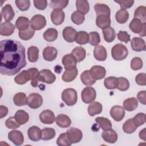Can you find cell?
<instances>
[{
  "label": "cell",
  "mask_w": 146,
  "mask_h": 146,
  "mask_svg": "<svg viewBox=\"0 0 146 146\" xmlns=\"http://www.w3.org/2000/svg\"><path fill=\"white\" fill-rule=\"evenodd\" d=\"M66 133L70 142L72 143H79L83 137V133L79 129L71 127L67 130Z\"/></svg>",
  "instance_id": "obj_9"
},
{
  "label": "cell",
  "mask_w": 146,
  "mask_h": 146,
  "mask_svg": "<svg viewBox=\"0 0 146 146\" xmlns=\"http://www.w3.org/2000/svg\"><path fill=\"white\" fill-rule=\"evenodd\" d=\"M76 33L77 32L75 29L71 26H67L63 29L62 35L66 41L69 43H72L75 41Z\"/></svg>",
  "instance_id": "obj_21"
},
{
  "label": "cell",
  "mask_w": 146,
  "mask_h": 146,
  "mask_svg": "<svg viewBox=\"0 0 146 146\" xmlns=\"http://www.w3.org/2000/svg\"><path fill=\"white\" fill-rule=\"evenodd\" d=\"M13 102L17 106H25L27 104L26 95L23 92H18L13 97Z\"/></svg>",
  "instance_id": "obj_42"
},
{
  "label": "cell",
  "mask_w": 146,
  "mask_h": 146,
  "mask_svg": "<svg viewBox=\"0 0 146 146\" xmlns=\"http://www.w3.org/2000/svg\"><path fill=\"white\" fill-rule=\"evenodd\" d=\"M137 127L135 125L132 119L127 120L123 125V130L125 133L131 134L133 133L137 129Z\"/></svg>",
  "instance_id": "obj_45"
},
{
  "label": "cell",
  "mask_w": 146,
  "mask_h": 146,
  "mask_svg": "<svg viewBox=\"0 0 146 146\" xmlns=\"http://www.w3.org/2000/svg\"><path fill=\"white\" fill-rule=\"evenodd\" d=\"M69 1L68 0H51L50 2V7L55 9H63L65 8L67 5L68 4Z\"/></svg>",
  "instance_id": "obj_48"
},
{
  "label": "cell",
  "mask_w": 146,
  "mask_h": 146,
  "mask_svg": "<svg viewBox=\"0 0 146 146\" xmlns=\"http://www.w3.org/2000/svg\"><path fill=\"white\" fill-rule=\"evenodd\" d=\"M119 84L118 78L115 76H110L106 78L104 81V85L106 88L113 90L117 88Z\"/></svg>",
  "instance_id": "obj_36"
},
{
  "label": "cell",
  "mask_w": 146,
  "mask_h": 146,
  "mask_svg": "<svg viewBox=\"0 0 146 146\" xmlns=\"http://www.w3.org/2000/svg\"><path fill=\"white\" fill-rule=\"evenodd\" d=\"M143 64V61L140 58L135 57L131 60V67L133 70L136 71L142 68Z\"/></svg>",
  "instance_id": "obj_56"
},
{
  "label": "cell",
  "mask_w": 146,
  "mask_h": 146,
  "mask_svg": "<svg viewBox=\"0 0 146 146\" xmlns=\"http://www.w3.org/2000/svg\"><path fill=\"white\" fill-rule=\"evenodd\" d=\"M145 33H146V24H145L143 26V29L142 30V31H141V33L139 34L140 36H145Z\"/></svg>",
  "instance_id": "obj_64"
},
{
  "label": "cell",
  "mask_w": 146,
  "mask_h": 146,
  "mask_svg": "<svg viewBox=\"0 0 146 146\" xmlns=\"http://www.w3.org/2000/svg\"><path fill=\"white\" fill-rule=\"evenodd\" d=\"M131 46L135 51L140 52L145 50V43L144 39L140 37L133 38L131 40Z\"/></svg>",
  "instance_id": "obj_15"
},
{
  "label": "cell",
  "mask_w": 146,
  "mask_h": 146,
  "mask_svg": "<svg viewBox=\"0 0 146 146\" xmlns=\"http://www.w3.org/2000/svg\"><path fill=\"white\" fill-rule=\"evenodd\" d=\"M94 56L95 58L98 60H105L107 56V53L106 48L101 45H98L95 46L94 50Z\"/></svg>",
  "instance_id": "obj_22"
},
{
  "label": "cell",
  "mask_w": 146,
  "mask_h": 146,
  "mask_svg": "<svg viewBox=\"0 0 146 146\" xmlns=\"http://www.w3.org/2000/svg\"><path fill=\"white\" fill-rule=\"evenodd\" d=\"M5 125L9 129H15L19 128L21 124L17 121V120L15 119V117L11 116L6 120Z\"/></svg>",
  "instance_id": "obj_55"
},
{
  "label": "cell",
  "mask_w": 146,
  "mask_h": 146,
  "mask_svg": "<svg viewBox=\"0 0 146 146\" xmlns=\"http://www.w3.org/2000/svg\"><path fill=\"white\" fill-rule=\"evenodd\" d=\"M94 9L96 14V16L100 15H106L110 17L111 10L110 7L106 4L103 3H96L94 6Z\"/></svg>",
  "instance_id": "obj_29"
},
{
  "label": "cell",
  "mask_w": 146,
  "mask_h": 146,
  "mask_svg": "<svg viewBox=\"0 0 146 146\" xmlns=\"http://www.w3.org/2000/svg\"><path fill=\"white\" fill-rule=\"evenodd\" d=\"M102 111V105L98 102L91 103L88 107V113L91 116L100 114Z\"/></svg>",
  "instance_id": "obj_31"
},
{
  "label": "cell",
  "mask_w": 146,
  "mask_h": 146,
  "mask_svg": "<svg viewBox=\"0 0 146 146\" xmlns=\"http://www.w3.org/2000/svg\"><path fill=\"white\" fill-rule=\"evenodd\" d=\"M95 121L98 123L103 130H107L112 128L111 121L107 118L104 117H97Z\"/></svg>",
  "instance_id": "obj_44"
},
{
  "label": "cell",
  "mask_w": 146,
  "mask_h": 146,
  "mask_svg": "<svg viewBox=\"0 0 146 146\" xmlns=\"http://www.w3.org/2000/svg\"><path fill=\"white\" fill-rule=\"evenodd\" d=\"M80 79L84 85L87 87L92 86L96 82V80L91 75L90 70L84 71L80 75Z\"/></svg>",
  "instance_id": "obj_25"
},
{
  "label": "cell",
  "mask_w": 146,
  "mask_h": 146,
  "mask_svg": "<svg viewBox=\"0 0 146 146\" xmlns=\"http://www.w3.org/2000/svg\"><path fill=\"white\" fill-rule=\"evenodd\" d=\"M65 18L64 11L62 9H55L52 10L51 14V19L53 24L55 25H61Z\"/></svg>",
  "instance_id": "obj_11"
},
{
  "label": "cell",
  "mask_w": 146,
  "mask_h": 146,
  "mask_svg": "<svg viewBox=\"0 0 146 146\" xmlns=\"http://www.w3.org/2000/svg\"><path fill=\"white\" fill-rule=\"evenodd\" d=\"M145 23H143L138 19L133 18L129 23V27L130 30L135 34H140L143 29Z\"/></svg>",
  "instance_id": "obj_28"
},
{
  "label": "cell",
  "mask_w": 146,
  "mask_h": 146,
  "mask_svg": "<svg viewBox=\"0 0 146 146\" xmlns=\"http://www.w3.org/2000/svg\"><path fill=\"white\" fill-rule=\"evenodd\" d=\"M8 113V108L3 106H0V119L5 117Z\"/></svg>",
  "instance_id": "obj_62"
},
{
  "label": "cell",
  "mask_w": 146,
  "mask_h": 146,
  "mask_svg": "<svg viewBox=\"0 0 146 146\" xmlns=\"http://www.w3.org/2000/svg\"><path fill=\"white\" fill-rule=\"evenodd\" d=\"M90 74L95 80H100L104 78L106 75L105 68L101 66H94L90 70Z\"/></svg>",
  "instance_id": "obj_14"
},
{
  "label": "cell",
  "mask_w": 146,
  "mask_h": 146,
  "mask_svg": "<svg viewBox=\"0 0 146 146\" xmlns=\"http://www.w3.org/2000/svg\"><path fill=\"white\" fill-rule=\"evenodd\" d=\"M89 35L88 34L83 31H80L76 33L75 38V41L79 44H86L88 42Z\"/></svg>",
  "instance_id": "obj_40"
},
{
  "label": "cell",
  "mask_w": 146,
  "mask_h": 146,
  "mask_svg": "<svg viewBox=\"0 0 146 146\" xmlns=\"http://www.w3.org/2000/svg\"><path fill=\"white\" fill-rule=\"evenodd\" d=\"M71 19L73 23L77 25H79L83 23L85 19V17L84 14L78 11H75L71 14Z\"/></svg>",
  "instance_id": "obj_49"
},
{
  "label": "cell",
  "mask_w": 146,
  "mask_h": 146,
  "mask_svg": "<svg viewBox=\"0 0 146 146\" xmlns=\"http://www.w3.org/2000/svg\"><path fill=\"white\" fill-rule=\"evenodd\" d=\"M28 137L31 141H38L41 139L42 130L37 126H32L27 131Z\"/></svg>",
  "instance_id": "obj_19"
},
{
  "label": "cell",
  "mask_w": 146,
  "mask_h": 146,
  "mask_svg": "<svg viewBox=\"0 0 146 146\" xmlns=\"http://www.w3.org/2000/svg\"><path fill=\"white\" fill-rule=\"evenodd\" d=\"M56 135L55 131L52 128H44L42 129V137L43 140H49L53 139Z\"/></svg>",
  "instance_id": "obj_46"
},
{
  "label": "cell",
  "mask_w": 146,
  "mask_h": 146,
  "mask_svg": "<svg viewBox=\"0 0 146 146\" xmlns=\"http://www.w3.org/2000/svg\"><path fill=\"white\" fill-rule=\"evenodd\" d=\"M42 103L43 98L38 93H32L27 98V104L31 108H38L42 106Z\"/></svg>",
  "instance_id": "obj_6"
},
{
  "label": "cell",
  "mask_w": 146,
  "mask_h": 146,
  "mask_svg": "<svg viewBox=\"0 0 146 146\" xmlns=\"http://www.w3.org/2000/svg\"><path fill=\"white\" fill-rule=\"evenodd\" d=\"M15 26L10 22H5L1 23L0 34L2 36L11 35L15 30Z\"/></svg>",
  "instance_id": "obj_20"
},
{
  "label": "cell",
  "mask_w": 146,
  "mask_h": 146,
  "mask_svg": "<svg viewBox=\"0 0 146 146\" xmlns=\"http://www.w3.org/2000/svg\"><path fill=\"white\" fill-rule=\"evenodd\" d=\"M103 34L104 39L107 42H112L116 38L115 31L111 26L103 29Z\"/></svg>",
  "instance_id": "obj_39"
},
{
  "label": "cell",
  "mask_w": 146,
  "mask_h": 146,
  "mask_svg": "<svg viewBox=\"0 0 146 146\" xmlns=\"http://www.w3.org/2000/svg\"><path fill=\"white\" fill-rule=\"evenodd\" d=\"M58 55V50L54 47L47 46L44 48L43 56L44 60L51 62L55 60Z\"/></svg>",
  "instance_id": "obj_17"
},
{
  "label": "cell",
  "mask_w": 146,
  "mask_h": 146,
  "mask_svg": "<svg viewBox=\"0 0 146 146\" xmlns=\"http://www.w3.org/2000/svg\"><path fill=\"white\" fill-rule=\"evenodd\" d=\"M71 54L76 58L78 62H80L84 59L86 52L83 47L77 46L72 50Z\"/></svg>",
  "instance_id": "obj_32"
},
{
  "label": "cell",
  "mask_w": 146,
  "mask_h": 146,
  "mask_svg": "<svg viewBox=\"0 0 146 146\" xmlns=\"http://www.w3.org/2000/svg\"><path fill=\"white\" fill-rule=\"evenodd\" d=\"M33 2L34 6L40 10H44L47 6V1L46 0H35Z\"/></svg>",
  "instance_id": "obj_59"
},
{
  "label": "cell",
  "mask_w": 146,
  "mask_h": 146,
  "mask_svg": "<svg viewBox=\"0 0 146 146\" xmlns=\"http://www.w3.org/2000/svg\"><path fill=\"white\" fill-rule=\"evenodd\" d=\"M125 114L124 108L120 106H113L110 110V115L113 119L116 121H121Z\"/></svg>",
  "instance_id": "obj_12"
},
{
  "label": "cell",
  "mask_w": 146,
  "mask_h": 146,
  "mask_svg": "<svg viewBox=\"0 0 146 146\" xmlns=\"http://www.w3.org/2000/svg\"><path fill=\"white\" fill-rule=\"evenodd\" d=\"M96 92L95 90L91 87L84 88L81 93V98L82 101L86 104L93 102L96 99Z\"/></svg>",
  "instance_id": "obj_5"
},
{
  "label": "cell",
  "mask_w": 146,
  "mask_h": 146,
  "mask_svg": "<svg viewBox=\"0 0 146 146\" xmlns=\"http://www.w3.org/2000/svg\"><path fill=\"white\" fill-rule=\"evenodd\" d=\"M8 139L16 145H21L24 141V137L20 131L13 130L8 133Z\"/></svg>",
  "instance_id": "obj_10"
},
{
  "label": "cell",
  "mask_w": 146,
  "mask_h": 146,
  "mask_svg": "<svg viewBox=\"0 0 146 146\" xmlns=\"http://www.w3.org/2000/svg\"><path fill=\"white\" fill-rule=\"evenodd\" d=\"M115 2L120 5L121 9H123L125 10L126 9L131 7L134 3L133 0H120V1H115Z\"/></svg>",
  "instance_id": "obj_57"
},
{
  "label": "cell",
  "mask_w": 146,
  "mask_h": 146,
  "mask_svg": "<svg viewBox=\"0 0 146 146\" xmlns=\"http://www.w3.org/2000/svg\"><path fill=\"white\" fill-rule=\"evenodd\" d=\"M56 124L61 128H67L70 126L71 120L70 118L66 115L60 114L55 119Z\"/></svg>",
  "instance_id": "obj_27"
},
{
  "label": "cell",
  "mask_w": 146,
  "mask_h": 146,
  "mask_svg": "<svg viewBox=\"0 0 146 146\" xmlns=\"http://www.w3.org/2000/svg\"><path fill=\"white\" fill-rule=\"evenodd\" d=\"M27 56L29 62H36L39 58V49L35 46H30L27 50Z\"/></svg>",
  "instance_id": "obj_37"
},
{
  "label": "cell",
  "mask_w": 146,
  "mask_h": 146,
  "mask_svg": "<svg viewBox=\"0 0 146 146\" xmlns=\"http://www.w3.org/2000/svg\"><path fill=\"white\" fill-rule=\"evenodd\" d=\"M76 7L77 11L85 15L87 14L90 10V5L87 1L78 0L76 1Z\"/></svg>",
  "instance_id": "obj_34"
},
{
  "label": "cell",
  "mask_w": 146,
  "mask_h": 146,
  "mask_svg": "<svg viewBox=\"0 0 146 146\" xmlns=\"http://www.w3.org/2000/svg\"><path fill=\"white\" fill-rule=\"evenodd\" d=\"M30 25L34 30H40L46 25V19L43 15L36 14L32 17Z\"/></svg>",
  "instance_id": "obj_8"
},
{
  "label": "cell",
  "mask_w": 146,
  "mask_h": 146,
  "mask_svg": "<svg viewBox=\"0 0 146 146\" xmlns=\"http://www.w3.org/2000/svg\"><path fill=\"white\" fill-rule=\"evenodd\" d=\"M35 31L31 27H29L27 29L23 31H19L18 35L19 38L24 40H27L30 39L34 35Z\"/></svg>",
  "instance_id": "obj_47"
},
{
  "label": "cell",
  "mask_w": 146,
  "mask_h": 146,
  "mask_svg": "<svg viewBox=\"0 0 146 146\" xmlns=\"http://www.w3.org/2000/svg\"><path fill=\"white\" fill-rule=\"evenodd\" d=\"M145 96H146V91L145 90L141 91L138 92L137 95V98L138 100L143 104H145V102H146V99H145Z\"/></svg>",
  "instance_id": "obj_61"
},
{
  "label": "cell",
  "mask_w": 146,
  "mask_h": 146,
  "mask_svg": "<svg viewBox=\"0 0 146 146\" xmlns=\"http://www.w3.org/2000/svg\"><path fill=\"white\" fill-rule=\"evenodd\" d=\"M43 38L47 42H53L58 37V31L55 29L50 28L46 30L43 34Z\"/></svg>",
  "instance_id": "obj_41"
},
{
  "label": "cell",
  "mask_w": 146,
  "mask_h": 146,
  "mask_svg": "<svg viewBox=\"0 0 146 146\" xmlns=\"http://www.w3.org/2000/svg\"><path fill=\"white\" fill-rule=\"evenodd\" d=\"M115 18L118 23H125L129 18V13L127 10L121 9L116 13Z\"/></svg>",
  "instance_id": "obj_38"
},
{
  "label": "cell",
  "mask_w": 146,
  "mask_h": 146,
  "mask_svg": "<svg viewBox=\"0 0 146 146\" xmlns=\"http://www.w3.org/2000/svg\"><path fill=\"white\" fill-rule=\"evenodd\" d=\"M15 119L21 125L25 124L29 120V115L24 110H18L15 113Z\"/></svg>",
  "instance_id": "obj_35"
},
{
  "label": "cell",
  "mask_w": 146,
  "mask_h": 146,
  "mask_svg": "<svg viewBox=\"0 0 146 146\" xmlns=\"http://www.w3.org/2000/svg\"><path fill=\"white\" fill-rule=\"evenodd\" d=\"M146 117L144 113H139L136 115L132 119V120L135 125L138 127L145 123Z\"/></svg>",
  "instance_id": "obj_52"
},
{
  "label": "cell",
  "mask_w": 146,
  "mask_h": 146,
  "mask_svg": "<svg viewBox=\"0 0 146 146\" xmlns=\"http://www.w3.org/2000/svg\"><path fill=\"white\" fill-rule=\"evenodd\" d=\"M103 139L109 143H115L117 140V134L115 131L110 128L103 130L102 133Z\"/></svg>",
  "instance_id": "obj_16"
},
{
  "label": "cell",
  "mask_w": 146,
  "mask_h": 146,
  "mask_svg": "<svg viewBox=\"0 0 146 146\" xmlns=\"http://www.w3.org/2000/svg\"><path fill=\"white\" fill-rule=\"evenodd\" d=\"M39 73L38 70L36 68H30L27 70H23L15 77V82L18 84H24L30 80H31L36 78Z\"/></svg>",
  "instance_id": "obj_2"
},
{
  "label": "cell",
  "mask_w": 146,
  "mask_h": 146,
  "mask_svg": "<svg viewBox=\"0 0 146 146\" xmlns=\"http://www.w3.org/2000/svg\"><path fill=\"white\" fill-rule=\"evenodd\" d=\"M30 20L25 17H19L15 22V27L19 31H23L30 27Z\"/></svg>",
  "instance_id": "obj_30"
},
{
  "label": "cell",
  "mask_w": 146,
  "mask_h": 146,
  "mask_svg": "<svg viewBox=\"0 0 146 146\" xmlns=\"http://www.w3.org/2000/svg\"><path fill=\"white\" fill-rule=\"evenodd\" d=\"M89 40L88 43L94 46H96L100 42V37L98 33L95 31L91 32L88 34Z\"/></svg>",
  "instance_id": "obj_51"
},
{
  "label": "cell",
  "mask_w": 146,
  "mask_h": 146,
  "mask_svg": "<svg viewBox=\"0 0 146 146\" xmlns=\"http://www.w3.org/2000/svg\"><path fill=\"white\" fill-rule=\"evenodd\" d=\"M56 144L59 146H70L72 144L68 139L67 133H61L56 140Z\"/></svg>",
  "instance_id": "obj_50"
},
{
  "label": "cell",
  "mask_w": 146,
  "mask_h": 146,
  "mask_svg": "<svg viewBox=\"0 0 146 146\" xmlns=\"http://www.w3.org/2000/svg\"><path fill=\"white\" fill-rule=\"evenodd\" d=\"M123 105L124 110L127 111H132L137 107L138 102L135 98H129L124 101Z\"/></svg>",
  "instance_id": "obj_33"
},
{
  "label": "cell",
  "mask_w": 146,
  "mask_h": 146,
  "mask_svg": "<svg viewBox=\"0 0 146 146\" xmlns=\"http://www.w3.org/2000/svg\"><path fill=\"white\" fill-rule=\"evenodd\" d=\"M128 55V51L124 44L117 43L111 50V55L113 59L118 61L125 59Z\"/></svg>",
  "instance_id": "obj_3"
},
{
  "label": "cell",
  "mask_w": 146,
  "mask_h": 146,
  "mask_svg": "<svg viewBox=\"0 0 146 146\" xmlns=\"http://www.w3.org/2000/svg\"><path fill=\"white\" fill-rule=\"evenodd\" d=\"M62 63L65 69H68L75 67L77 63L76 58L71 54H66L62 58Z\"/></svg>",
  "instance_id": "obj_26"
},
{
  "label": "cell",
  "mask_w": 146,
  "mask_h": 146,
  "mask_svg": "<svg viewBox=\"0 0 146 146\" xmlns=\"http://www.w3.org/2000/svg\"><path fill=\"white\" fill-rule=\"evenodd\" d=\"M134 18L141 21L143 23H145L146 20V7L144 6H139L135 11Z\"/></svg>",
  "instance_id": "obj_43"
},
{
  "label": "cell",
  "mask_w": 146,
  "mask_h": 146,
  "mask_svg": "<svg viewBox=\"0 0 146 146\" xmlns=\"http://www.w3.org/2000/svg\"><path fill=\"white\" fill-rule=\"evenodd\" d=\"M96 24L98 27L102 29H105L111 25L110 17L106 15H100L96 16Z\"/></svg>",
  "instance_id": "obj_24"
},
{
  "label": "cell",
  "mask_w": 146,
  "mask_h": 146,
  "mask_svg": "<svg viewBox=\"0 0 146 146\" xmlns=\"http://www.w3.org/2000/svg\"><path fill=\"white\" fill-rule=\"evenodd\" d=\"M119 79V84L117 86V89L121 91H127L129 87V82L127 79L124 77L118 78Z\"/></svg>",
  "instance_id": "obj_53"
},
{
  "label": "cell",
  "mask_w": 146,
  "mask_h": 146,
  "mask_svg": "<svg viewBox=\"0 0 146 146\" xmlns=\"http://www.w3.org/2000/svg\"><path fill=\"white\" fill-rule=\"evenodd\" d=\"M56 80L55 75L48 69H43L39 71L38 80L47 84H52Z\"/></svg>",
  "instance_id": "obj_7"
},
{
  "label": "cell",
  "mask_w": 146,
  "mask_h": 146,
  "mask_svg": "<svg viewBox=\"0 0 146 146\" xmlns=\"http://www.w3.org/2000/svg\"><path fill=\"white\" fill-rule=\"evenodd\" d=\"M14 15V11L10 4H6L1 9V16L6 22H10L13 19Z\"/></svg>",
  "instance_id": "obj_23"
},
{
  "label": "cell",
  "mask_w": 146,
  "mask_h": 146,
  "mask_svg": "<svg viewBox=\"0 0 146 146\" xmlns=\"http://www.w3.org/2000/svg\"><path fill=\"white\" fill-rule=\"evenodd\" d=\"M62 99L68 106L75 105L78 100V95L76 90L72 88L64 90L62 93Z\"/></svg>",
  "instance_id": "obj_4"
},
{
  "label": "cell",
  "mask_w": 146,
  "mask_h": 146,
  "mask_svg": "<svg viewBox=\"0 0 146 146\" xmlns=\"http://www.w3.org/2000/svg\"><path fill=\"white\" fill-rule=\"evenodd\" d=\"M15 2L17 7L22 11L27 10L30 6V1L29 0H16Z\"/></svg>",
  "instance_id": "obj_54"
},
{
  "label": "cell",
  "mask_w": 146,
  "mask_h": 146,
  "mask_svg": "<svg viewBox=\"0 0 146 146\" xmlns=\"http://www.w3.org/2000/svg\"><path fill=\"white\" fill-rule=\"evenodd\" d=\"M117 38L121 42H123L125 43H127L130 41V35L128 34L126 31H120L117 34Z\"/></svg>",
  "instance_id": "obj_58"
},
{
  "label": "cell",
  "mask_w": 146,
  "mask_h": 146,
  "mask_svg": "<svg viewBox=\"0 0 146 146\" xmlns=\"http://www.w3.org/2000/svg\"><path fill=\"white\" fill-rule=\"evenodd\" d=\"M139 137L141 139L144 141L146 140V135H145V128H144L143 130L140 131L139 132Z\"/></svg>",
  "instance_id": "obj_63"
},
{
  "label": "cell",
  "mask_w": 146,
  "mask_h": 146,
  "mask_svg": "<svg viewBox=\"0 0 146 146\" xmlns=\"http://www.w3.org/2000/svg\"><path fill=\"white\" fill-rule=\"evenodd\" d=\"M0 73L13 76L26 65L25 48L18 41L5 39L0 43Z\"/></svg>",
  "instance_id": "obj_1"
},
{
  "label": "cell",
  "mask_w": 146,
  "mask_h": 146,
  "mask_svg": "<svg viewBox=\"0 0 146 146\" xmlns=\"http://www.w3.org/2000/svg\"><path fill=\"white\" fill-rule=\"evenodd\" d=\"M39 119L42 123L43 124H52L55 120V116L54 112L50 110H46L43 111L39 114Z\"/></svg>",
  "instance_id": "obj_13"
},
{
  "label": "cell",
  "mask_w": 146,
  "mask_h": 146,
  "mask_svg": "<svg viewBox=\"0 0 146 146\" xmlns=\"http://www.w3.org/2000/svg\"><path fill=\"white\" fill-rule=\"evenodd\" d=\"M78 74V68L76 67H74L71 68L66 69L65 71L62 75V79L65 82H70L73 81Z\"/></svg>",
  "instance_id": "obj_18"
},
{
  "label": "cell",
  "mask_w": 146,
  "mask_h": 146,
  "mask_svg": "<svg viewBox=\"0 0 146 146\" xmlns=\"http://www.w3.org/2000/svg\"><path fill=\"white\" fill-rule=\"evenodd\" d=\"M146 74L145 73H140L136 76L135 81L136 83L140 86H145L146 85Z\"/></svg>",
  "instance_id": "obj_60"
}]
</instances>
